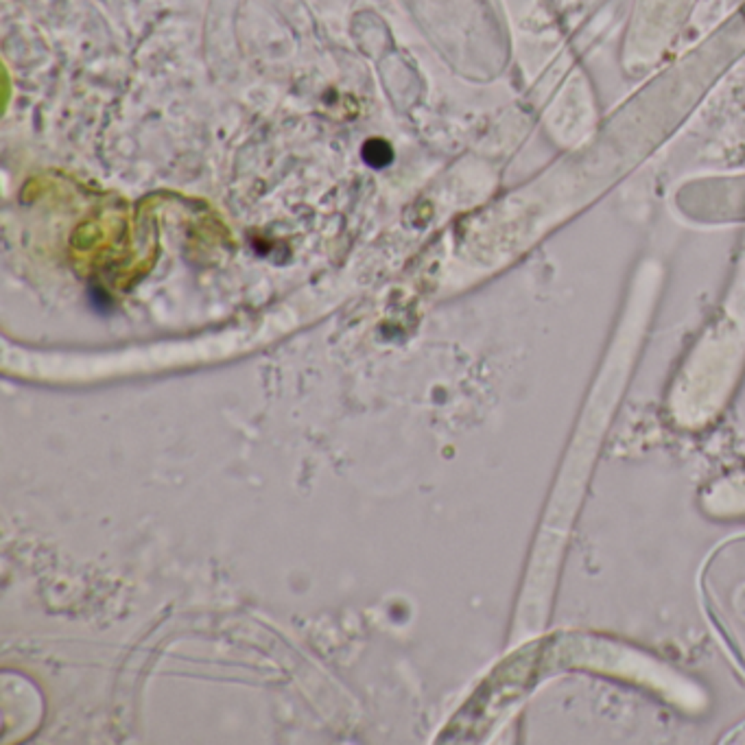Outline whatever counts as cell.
I'll return each mask as SVG.
<instances>
[{
  "label": "cell",
  "mask_w": 745,
  "mask_h": 745,
  "mask_svg": "<svg viewBox=\"0 0 745 745\" xmlns=\"http://www.w3.org/2000/svg\"><path fill=\"white\" fill-rule=\"evenodd\" d=\"M363 158L371 166H387L394 158V151L385 141H369L363 147Z\"/></svg>",
  "instance_id": "1"
}]
</instances>
